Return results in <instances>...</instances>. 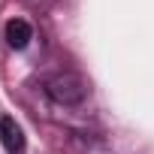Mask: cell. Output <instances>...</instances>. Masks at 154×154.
Segmentation results:
<instances>
[{"label": "cell", "instance_id": "6da1fadb", "mask_svg": "<svg viewBox=\"0 0 154 154\" xmlns=\"http://www.w3.org/2000/svg\"><path fill=\"white\" fill-rule=\"evenodd\" d=\"M45 94L57 106H79L88 97V82L82 79L79 72L63 69V72H54V75L45 79Z\"/></svg>", "mask_w": 154, "mask_h": 154}, {"label": "cell", "instance_id": "3957f363", "mask_svg": "<svg viewBox=\"0 0 154 154\" xmlns=\"http://www.w3.org/2000/svg\"><path fill=\"white\" fill-rule=\"evenodd\" d=\"M3 36H6L9 48L21 51V48H27V42L33 39V27H30L27 18H9L6 27H3Z\"/></svg>", "mask_w": 154, "mask_h": 154}, {"label": "cell", "instance_id": "7a4b0ae2", "mask_svg": "<svg viewBox=\"0 0 154 154\" xmlns=\"http://www.w3.org/2000/svg\"><path fill=\"white\" fill-rule=\"evenodd\" d=\"M0 145L6 148V154H24L27 151V139H24V130L15 118L3 115L0 118Z\"/></svg>", "mask_w": 154, "mask_h": 154}]
</instances>
